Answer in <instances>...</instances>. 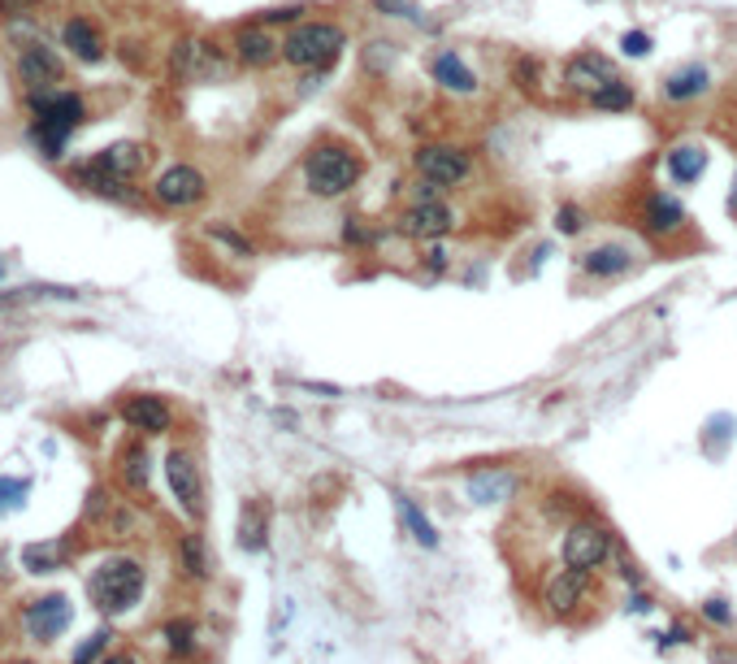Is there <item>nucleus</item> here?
I'll list each match as a JSON object with an SVG mask.
<instances>
[{
    "label": "nucleus",
    "mask_w": 737,
    "mask_h": 664,
    "mask_svg": "<svg viewBox=\"0 0 737 664\" xmlns=\"http://www.w3.org/2000/svg\"><path fill=\"white\" fill-rule=\"evenodd\" d=\"M299 179H304V191L313 200H343L365 179V157L343 139H321L304 153Z\"/></svg>",
    "instance_id": "nucleus-1"
},
{
    "label": "nucleus",
    "mask_w": 737,
    "mask_h": 664,
    "mask_svg": "<svg viewBox=\"0 0 737 664\" xmlns=\"http://www.w3.org/2000/svg\"><path fill=\"white\" fill-rule=\"evenodd\" d=\"M348 48V26L335 18H304L282 35V61L304 75H326Z\"/></svg>",
    "instance_id": "nucleus-2"
},
{
    "label": "nucleus",
    "mask_w": 737,
    "mask_h": 664,
    "mask_svg": "<svg viewBox=\"0 0 737 664\" xmlns=\"http://www.w3.org/2000/svg\"><path fill=\"white\" fill-rule=\"evenodd\" d=\"M148 166V148L144 144H113L104 153H95L92 161L79 166V183H88L100 195H122L131 179H139Z\"/></svg>",
    "instance_id": "nucleus-3"
},
{
    "label": "nucleus",
    "mask_w": 737,
    "mask_h": 664,
    "mask_svg": "<svg viewBox=\"0 0 737 664\" xmlns=\"http://www.w3.org/2000/svg\"><path fill=\"white\" fill-rule=\"evenodd\" d=\"M88 595H92V604L100 612H126V608H135L139 595H144V565L131 561V556L104 561L92 573V582H88Z\"/></svg>",
    "instance_id": "nucleus-4"
},
{
    "label": "nucleus",
    "mask_w": 737,
    "mask_h": 664,
    "mask_svg": "<svg viewBox=\"0 0 737 664\" xmlns=\"http://www.w3.org/2000/svg\"><path fill=\"white\" fill-rule=\"evenodd\" d=\"M412 170H417V179H430L439 188H461L473 179V153L461 144H447V139H430V144L412 148Z\"/></svg>",
    "instance_id": "nucleus-5"
},
{
    "label": "nucleus",
    "mask_w": 737,
    "mask_h": 664,
    "mask_svg": "<svg viewBox=\"0 0 737 664\" xmlns=\"http://www.w3.org/2000/svg\"><path fill=\"white\" fill-rule=\"evenodd\" d=\"M395 230L404 239H417V244H439L456 230V209L443 200V195H430V200H412L399 209L395 217Z\"/></svg>",
    "instance_id": "nucleus-6"
},
{
    "label": "nucleus",
    "mask_w": 737,
    "mask_h": 664,
    "mask_svg": "<svg viewBox=\"0 0 737 664\" xmlns=\"http://www.w3.org/2000/svg\"><path fill=\"white\" fill-rule=\"evenodd\" d=\"M559 561L568 570L594 573L612 561V530L599 526V521H572L564 530V543H559Z\"/></svg>",
    "instance_id": "nucleus-7"
},
{
    "label": "nucleus",
    "mask_w": 737,
    "mask_h": 664,
    "mask_svg": "<svg viewBox=\"0 0 737 664\" xmlns=\"http://www.w3.org/2000/svg\"><path fill=\"white\" fill-rule=\"evenodd\" d=\"M634 222L655 244H672V239H681L690 230V217H685V209H681V200L672 191H646L638 200V209H634Z\"/></svg>",
    "instance_id": "nucleus-8"
},
{
    "label": "nucleus",
    "mask_w": 737,
    "mask_h": 664,
    "mask_svg": "<svg viewBox=\"0 0 737 664\" xmlns=\"http://www.w3.org/2000/svg\"><path fill=\"white\" fill-rule=\"evenodd\" d=\"M612 79H616V61L603 57V53H594V48L572 53V57L564 61V70H559V88L572 95V100H590V95L599 92L603 83H612Z\"/></svg>",
    "instance_id": "nucleus-9"
},
{
    "label": "nucleus",
    "mask_w": 737,
    "mask_h": 664,
    "mask_svg": "<svg viewBox=\"0 0 737 664\" xmlns=\"http://www.w3.org/2000/svg\"><path fill=\"white\" fill-rule=\"evenodd\" d=\"M208 195V179H204V170H195V166H170V170H161L157 175V183H152V200L157 204H166V209H191V204H200Z\"/></svg>",
    "instance_id": "nucleus-10"
},
{
    "label": "nucleus",
    "mask_w": 737,
    "mask_h": 664,
    "mask_svg": "<svg viewBox=\"0 0 737 664\" xmlns=\"http://www.w3.org/2000/svg\"><path fill=\"white\" fill-rule=\"evenodd\" d=\"M230 53L239 66L248 70H270L277 57H282V40H274V31L265 22H252V26H239L235 40H230Z\"/></svg>",
    "instance_id": "nucleus-11"
},
{
    "label": "nucleus",
    "mask_w": 737,
    "mask_h": 664,
    "mask_svg": "<svg viewBox=\"0 0 737 664\" xmlns=\"http://www.w3.org/2000/svg\"><path fill=\"white\" fill-rule=\"evenodd\" d=\"M166 477H170V491H174V499L183 504V513L200 517V513H204V477H200L195 457L183 452V448H174V452L166 457Z\"/></svg>",
    "instance_id": "nucleus-12"
},
{
    "label": "nucleus",
    "mask_w": 737,
    "mask_h": 664,
    "mask_svg": "<svg viewBox=\"0 0 737 664\" xmlns=\"http://www.w3.org/2000/svg\"><path fill=\"white\" fill-rule=\"evenodd\" d=\"M577 266L590 274V279H625L634 266H638V252L630 248V244H621V239H603V244H594V248H586L581 257H577Z\"/></svg>",
    "instance_id": "nucleus-13"
},
{
    "label": "nucleus",
    "mask_w": 737,
    "mask_h": 664,
    "mask_svg": "<svg viewBox=\"0 0 737 664\" xmlns=\"http://www.w3.org/2000/svg\"><path fill=\"white\" fill-rule=\"evenodd\" d=\"M18 75H22V83H26L31 92H53V88L66 79V66H61V57H57L53 48L26 44L22 57H18Z\"/></svg>",
    "instance_id": "nucleus-14"
},
{
    "label": "nucleus",
    "mask_w": 737,
    "mask_h": 664,
    "mask_svg": "<svg viewBox=\"0 0 737 664\" xmlns=\"http://www.w3.org/2000/svg\"><path fill=\"white\" fill-rule=\"evenodd\" d=\"M222 66H226V57L208 40H179L174 44V75L179 79H213V75H222Z\"/></svg>",
    "instance_id": "nucleus-15"
},
{
    "label": "nucleus",
    "mask_w": 737,
    "mask_h": 664,
    "mask_svg": "<svg viewBox=\"0 0 737 664\" xmlns=\"http://www.w3.org/2000/svg\"><path fill=\"white\" fill-rule=\"evenodd\" d=\"M31 113H35V122H53V126L75 131L88 117V104H83V95L53 88V92H31Z\"/></svg>",
    "instance_id": "nucleus-16"
},
{
    "label": "nucleus",
    "mask_w": 737,
    "mask_h": 664,
    "mask_svg": "<svg viewBox=\"0 0 737 664\" xmlns=\"http://www.w3.org/2000/svg\"><path fill=\"white\" fill-rule=\"evenodd\" d=\"M586 586H590V573L581 570H555L547 582H543V608L552 612V617H568L581 599H586Z\"/></svg>",
    "instance_id": "nucleus-17"
},
{
    "label": "nucleus",
    "mask_w": 737,
    "mask_h": 664,
    "mask_svg": "<svg viewBox=\"0 0 737 664\" xmlns=\"http://www.w3.org/2000/svg\"><path fill=\"white\" fill-rule=\"evenodd\" d=\"M70 617H75V608H70V599H66V595H44V599H35V604L22 612L26 630H31L39 643L57 639V634L70 626Z\"/></svg>",
    "instance_id": "nucleus-18"
},
{
    "label": "nucleus",
    "mask_w": 737,
    "mask_h": 664,
    "mask_svg": "<svg viewBox=\"0 0 737 664\" xmlns=\"http://www.w3.org/2000/svg\"><path fill=\"white\" fill-rule=\"evenodd\" d=\"M122 421L131 430H139V435H166L174 426V413H170V404L161 395H131L122 404Z\"/></svg>",
    "instance_id": "nucleus-19"
},
{
    "label": "nucleus",
    "mask_w": 737,
    "mask_h": 664,
    "mask_svg": "<svg viewBox=\"0 0 737 664\" xmlns=\"http://www.w3.org/2000/svg\"><path fill=\"white\" fill-rule=\"evenodd\" d=\"M430 75H434V83H439L443 92H452V95H477V92H481L477 75L468 70V61H464L456 48H443V53H434V61H430Z\"/></svg>",
    "instance_id": "nucleus-20"
},
{
    "label": "nucleus",
    "mask_w": 737,
    "mask_h": 664,
    "mask_svg": "<svg viewBox=\"0 0 737 664\" xmlns=\"http://www.w3.org/2000/svg\"><path fill=\"white\" fill-rule=\"evenodd\" d=\"M707 92H712V70L699 66V61L677 66V70L659 83V95H664L668 104H690V100H703Z\"/></svg>",
    "instance_id": "nucleus-21"
},
{
    "label": "nucleus",
    "mask_w": 737,
    "mask_h": 664,
    "mask_svg": "<svg viewBox=\"0 0 737 664\" xmlns=\"http://www.w3.org/2000/svg\"><path fill=\"white\" fill-rule=\"evenodd\" d=\"M517 486H521V477L490 465V470H477V474L468 477V499L473 504H499V499H512Z\"/></svg>",
    "instance_id": "nucleus-22"
},
{
    "label": "nucleus",
    "mask_w": 737,
    "mask_h": 664,
    "mask_svg": "<svg viewBox=\"0 0 737 664\" xmlns=\"http://www.w3.org/2000/svg\"><path fill=\"white\" fill-rule=\"evenodd\" d=\"M664 166H668V179L672 183H699L707 175V148L703 144H677L664 153Z\"/></svg>",
    "instance_id": "nucleus-23"
},
{
    "label": "nucleus",
    "mask_w": 737,
    "mask_h": 664,
    "mask_svg": "<svg viewBox=\"0 0 737 664\" xmlns=\"http://www.w3.org/2000/svg\"><path fill=\"white\" fill-rule=\"evenodd\" d=\"M61 44H66L79 61H100V57H104V40H100V31H95L88 18H70V22L61 26Z\"/></svg>",
    "instance_id": "nucleus-24"
},
{
    "label": "nucleus",
    "mask_w": 737,
    "mask_h": 664,
    "mask_svg": "<svg viewBox=\"0 0 737 664\" xmlns=\"http://www.w3.org/2000/svg\"><path fill=\"white\" fill-rule=\"evenodd\" d=\"M66 561H70L66 543H31V548H22V565L31 573H57Z\"/></svg>",
    "instance_id": "nucleus-25"
},
{
    "label": "nucleus",
    "mask_w": 737,
    "mask_h": 664,
    "mask_svg": "<svg viewBox=\"0 0 737 664\" xmlns=\"http://www.w3.org/2000/svg\"><path fill=\"white\" fill-rule=\"evenodd\" d=\"M634 100H638L634 83H625V79L616 75L612 83H603L586 104H590V109H603V113H625V109H634Z\"/></svg>",
    "instance_id": "nucleus-26"
},
{
    "label": "nucleus",
    "mask_w": 737,
    "mask_h": 664,
    "mask_svg": "<svg viewBox=\"0 0 737 664\" xmlns=\"http://www.w3.org/2000/svg\"><path fill=\"white\" fill-rule=\"evenodd\" d=\"M395 504H399V517H404V526L412 530V539L421 543V548H439V534H434V526H430V517L408 499V495H395Z\"/></svg>",
    "instance_id": "nucleus-27"
},
{
    "label": "nucleus",
    "mask_w": 737,
    "mask_h": 664,
    "mask_svg": "<svg viewBox=\"0 0 737 664\" xmlns=\"http://www.w3.org/2000/svg\"><path fill=\"white\" fill-rule=\"evenodd\" d=\"M239 543L248 552H261L265 548V508L261 504H248L243 517H239Z\"/></svg>",
    "instance_id": "nucleus-28"
},
{
    "label": "nucleus",
    "mask_w": 737,
    "mask_h": 664,
    "mask_svg": "<svg viewBox=\"0 0 737 664\" xmlns=\"http://www.w3.org/2000/svg\"><path fill=\"white\" fill-rule=\"evenodd\" d=\"M590 226V213L581 209V204H572V200H564L559 209H555V230L559 235H568V239H577L581 230Z\"/></svg>",
    "instance_id": "nucleus-29"
},
{
    "label": "nucleus",
    "mask_w": 737,
    "mask_h": 664,
    "mask_svg": "<svg viewBox=\"0 0 737 664\" xmlns=\"http://www.w3.org/2000/svg\"><path fill=\"white\" fill-rule=\"evenodd\" d=\"M122 477H126V486H135V491L148 486V452H144V448H126V452H122Z\"/></svg>",
    "instance_id": "nucleus-30"
},
{
    "label": "nucleus",
    "mask_w": 737,
    "mask_h": 664,
    "mask_svg": "<svg viewBox=\"0 0 737 664\" xmlns=\"http://www.w3.org/2000/svg\"><path fill=\"white\" fill-rule=\"evenodd\" d=\"M166 643L174 656H191L195 652V621H170L166 626Z\"/></svg>",
    "instance_id": "nucleus-31"
},
{
    "label": "nucleus",
    "mask_w": 737,
    "mask_h": 664,
    "mask_svg": "<svg viewBox=\"0 0 737 664\" xmlns=\"http://www.w3.org/2000/svg\"><path fill=\"white\" fill-rule=\"evenodd\" d=\"M179 552H183V570L191 577H208V556H204V543L195 534H186L183 543H179Z\"/></svg>",
    "instance_id": "nucleus-32"
},
{
    "label": "nucleus",
    "mask_w": 737,
    "mask_h": 664,
    "mask_svg": "<svg viewBox=\"0 0 737 664\" xmlns=\"http://www.w3.org/2000/svg\"><path fill=\"white\" fill-rule=\"evenodd\" d=\"M26 491H31V482H26V477H0V508L22 504V499H26Z\"/></svg>",
    "instance_id": "nucleus-33"
},
{
    "label": "nucleus",
    "mask_w": 737,
    "mask_h": 664,
    "mask_svg": "<svg viewBox=\"0 0 737 664\" xmlns=\"http://www.w3.org/2000/svg\"><path fill=\"white\" fill-rule=\"evenodd\" d=\"M261 22H265V26H295V22H304V4L270 9V13H261Z\"/></svg>",
    "instance_id": "nucleus-34"
},
{
    "label": "nucleus",
    "mask_w": 737,
    "mask_h": 664,
    "mask_svg": "<svg viewBox=\"0 0 737 664\" xmlns=\"http://www.w3.org/2000/svg\"><path fill=\"white\" fill-rule=\"evenodd\" d=\"M373 239H377V230H365L356 217H348V222H343V244H348V248H368Z\"/></svg>",
    "instance_id": "nucleus-35"
},
{
    "label": "nucleus",
    "mask_w": 737,
    "mask_h": 664,
    "mask_svg": "<svg viewBox=\"0 0 737 664\" xmlns=\"http://www.w3.org/2000/svg\"><path fill=\"white\" fill-rule=\"evenodd\" d=\"M382 18H417V0H368Z\"/></svg>",
    "instance_id": "nucleus-36"
},
{
    "label": "nucleus",
    "mask_w": 737,
    "mask_h": 664,
    "mask_svg": "<svg viewBox=\"0 0 737 664\" xmlns=\"http://www.w3.org/2000/svg\"><path fill=\"white\" fill-rule=\"evenodd\" d=\"M703 617H707L712 626H729V621H734V608H729V599H721V595H712V599L703 604Z\"/></svg>",
    "instance_id": "nucleus-37"
},
{
    "label": "nucleus",
    "mask_w": 737,
    "mask_h": 664,
    "mask_svg": "<svg viewBox=\"0 0 737 664\" xmlns=\"http://www.w3.org/2000/svg\"><path fill=\"white\" fill-rule=\"evenodd\" d=\"M621 53H625V57H646V53H650V35H646V31H625V35H621Z\"/></svg>",
    "instance_id": "nucleus-38"
},
{
    "label": "nucleus",
    "mask_w": 737,
    "mask_h": 664,
    "mask_svg": "<svg viewBox=\"0 0 737 664\" xmlns=\"http://www.w3.org/2000/svg\"><path fill=\"white\" fill-rule=\"evenodd\" d=\"M109 639H113V634H109V630H100V634H92V639H88V643H83V648H79V652H75V664H92L95 656H100V652H104V643H109Z\"/></svg>",
    "instance_id": "nucleus-39"
},
{
    "label": "nucleus",
    "mask_w": 737,
    "mask_h": 664,
    "mask_svg": "<svg viewBox=\"0 0 737 664\" xmlns=\"http://www.w3.org/2000/svg\"><path fill=\"white\" fill-rule=\"evenodd\" d=\"M208 235H213V239H217V244H226V248H235V252H239V257H252V244H248V239H239V235H235V230H226V226H213V230H208Z\"/></svg>",
    "instance_id": "nucleus-40"
},
{
    "label": "nucleus",
    "mask_w": 737,
    "mask_h": 664,
    "mask_svg": "<svg viewBox=\"0 0 737 664\" xmlns=\"http://www.w3.org/2000/svg\"><path fill=\"white\" fill-rule=\"evenodd\" d=\"M447 266H452V261H447V248L434 244V248L426 252V274H447Z\"/></svg>",
    "instance_id": "nucleus-41"
},
{
    "label": "nucleus",
    "mask_w": 737,
    "mask_h": 664,
    "mask_svg": "<svg viewBox=\"0 0 737 664\" xmlns=\"http://www.w3.org/2000/svg\"><path fill=\"white\" fill-rule=\"evenodd\" d=\"M685 639H690V634H685V626H672V630H668V634H659L655 643H659V648H677V643H685Z\"/></svg>",
    "instance_id": "nucleus-42"
},
{
    "label": "nucleus",
    "mask_w": 737,
    "mask_h": 664,
    "mask_svg": "<svg viewBox=\"0 0 737 664\" xmlns=\"http://www.w3.org/2000/svg\"><path fill=\"white\" fill-rule=\"evenodd\" d=\"M39 0H0V13H9V18H18V13H26V9H35Z\"/></svg>",
    "instance_id": "nucleus-43"
},
{
    "label": "nucleus",
    "mask_w": 737,
    "mask_h": 664,
    "mask_svg": "<svg viewBox=\"0 0 737 664\" xmlns=\"http://www.w3.org/2000/svg\"><path fill=\"white\" fill-rule=\"evenodd\" d=\"M630 608H634V612H650V599H646L643 590H634V595H630Z\"/></svg>",
    "instance_id": "nucleus-44"
},
{
    "label": "nucleus",
    "mask_w": 737,
    "mask_h": 664,
    "mask_svg": "<svg viewBox=\"0 0 737 664\" xmlns=\"http://www.w3.org/2000/svg\"><path fill=\"white\" fill-rule=\"evenodd\" d=\"M712 664H737V652H729V648H721V652L712 656Z\"/></svg>",
    "instance_id": "nucleus-45"
},
{
    "label": "nucleus",
    "mask_w": 737,
    "mask_h": 664,
    "mask_svg": "<svg viewBox=\"0 0 737 664\" xmlns=\"http://www.w3.org/2000/svg\"><path fill=\"white\" fill-rule=\"evenodd\" d=\"M725 204H729V213L737 217V175H734V188H729V200H725Z\"/></svg>",
    "instance_id": "nucleus-46"
},
{
    "label": "nucleus",
    "mask_w": 737,
    "mask_h": 664,
    "mask_svg": "<svg viewBox=\"0 0 737 664\" xmlns=\"http://www.w3.org/2000/svg\"><path fill=\"white\" fill-rule=\"evenodd\" d=\"M100 664H135L131 656H109V661H100Z\"/></svg>",
    "instance_id": "nucleus-47"
},
{
    "label": "nucleus",
    "mask_w": 737,
    "mask_h": 664,
    "mask_svg": "<svg viewBox=\"0 0 737 664\" xmlns=\"http://www.w3.org/2000/svg\"><path fill=\"white\" fill-rule=\"evenodd\" d=\"M13 664H31V661H13Z\"/></svg>",
    "instance_id": "nucleus-48"
}]
</instances>
